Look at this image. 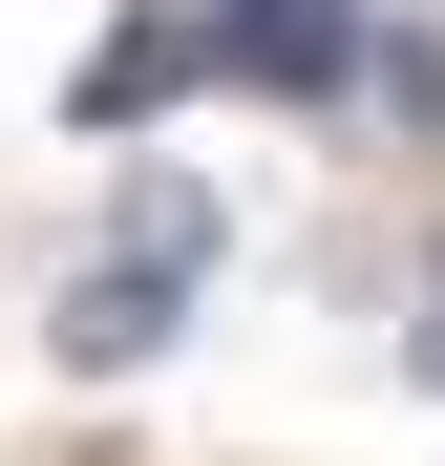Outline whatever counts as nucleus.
Here are the masks:
<instances>
[{"label": "nucleus", "mask_w": 445, "mask_h": 466, "mask_svg": "<svg viewBox=\"0 0 445 466\" xmlns=\"http://www.w3.org/2000/svg\"><path fill=\"white\" fill-rule=\"evenodd\" d=\"M191 86H255V106H319V86H360V0H191Z\"/></svg>", "instance_id": "obj_2"}, {"label": "nucleus", "mask_w": 445, "mask_h": 466, "mask_svg": "<svg viewBox=\"0 0 445 466\" xmlns=\"http://www.w3.org/2000/svg\"><path fill=\"white\" fill-rule=\"evenodd\" d=\"M403 360H424V381H445V233H424V319H403Z\"/></svg>", "instance_id": "obj_4"}, {"label": "nucleus", "mask_w": 445, "mask_h": 466, "mask_svg": "<svg viewBox=\"0 0 445 466\" xmlns=\"http://www.w3.org/2000/svg\"><path fill=\"white\" fill-rule=\"evenodd\" d=\"M170 86H191V43H170V22H127V43L86 64V86H64V127H86V148H127V127L170 106Z\"/></svg>", "instance_id": "obj_3"}, {"label": "nucleus", "mask_w": 445, "mask_h": 466, "mask_svg": "<svg viewBox=\"0 0 445 466\" xmlns=\"http://www.w3.org/2000/svg\"><path fill=\"white\" fill-rule=\"evenodd\" d=\"M212 255H234V212H212L191 170H148V191H127V233H106V255H86V276H64V319H43V339H64V360H86V381H127L148 339H170V319H191V276H212Z\"/></svg>", "instance_id": "obj_1"}]
</instances>
